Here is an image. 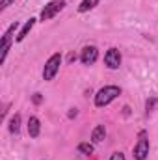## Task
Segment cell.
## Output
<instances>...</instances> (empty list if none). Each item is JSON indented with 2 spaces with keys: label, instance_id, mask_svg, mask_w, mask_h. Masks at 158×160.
Segmentation results:
<instances>
[{
  "label": "cell",
  "instance_id": "cell-1",
  "mask_svg": "<svg viewBox=\"0 0 158 160\" xmlns=\"http://www.w3.org/2000/svg\"><path fill=\"white\" fill-rule=\"evenodd\" d=\"M119 95H121V88L119 86H104L97 91L95 95V106L97 108H104L108 106L112 101H116Z\"/></svg>",
  "mask_w": 158,
  "mask_h": 160
},
{
  "label": "cell",
  "instance_id": "cell-2",
  "mask_svg": "<svg viewBox=\"0 0 158 160\" xmlns=\"http://www.w3.org/2000/svg\"><path fill=\"white\" fill-rule=\"evenodd\" d=\"M149 134L147 130H140L138 132V142L134 143V149H132V157L134 160H147L149 157Z\"/></svg>",
  "mask_w": 158,
  "mask_h": 160
},
{
  "label": "cell",
  "instance_id": "cell-3",
  "mask_svg": "<svg viewBox=\"0 0 158 160\" xmlns=\"http://www.w3.org/2000/svg\"><path fill=\"white\" fill-rule=\"evenodd\" d=\"M60 65H62V54H60V52H54V54L45 62V67H43V80H47V82L54 80V77H56L58 71H60Z\"/></svg>",
  "mask_w": 158,
  "mask_h": 160
},
{
  "label": "cell",
  "instance_id": "cell-4",
  "mask_svg": "<svg viewBox=\"0 0 158 160\" xmlns=\"http://www.w3.org/2000/svg\"><path fill=\"white\" fill-rule=\"evenodd\" d=\"M65 8V0H50L43 9H41L39 13V21L41 22H45V21H50V19H54L62 9Z\"/></svg>",
  "mask_w": 158,
  "mask_h": 160
},
{
  "label": "cell",
  "instance_id": "cell-5",
  "mask_svg": "<svg viewBox=\"0 0 158 160\" xmlns=\"http://www.w3.org/2000/svg\"><path fill=\"white\" fill-rule=\"evenodd\" d=\"M19 28V22H13V24H9V28L4 32V36H2V45H0V50H2V56H0V63H4L6 62V58H7V52H9V47H11V43H13V34H15V30Z\"/></svg>",
  "mask_w": 158,
  "mask_h": 160
},
{
  "label": "cell",
  "instance_id": "cell-6",
  "mask_svg": "<svg viewBox=\"0 0 158 160\" xmlns=\"http://www.w3.org/2000/svg\"><path fill=\"white\" fill-rule=\"evenodd\" d=\"M99 60V48L95 45H86L80 52V62L84 65H93Z\"/></svg>",
  "mask_w": 158,
  "mask_h": 160
},
{
  "label": "cell",
  "instance_id": "cell-7",
  "mask_svg": "<svg viewBox=\"0 0 158 160\" xmlns=\"http://www.w3.org/2000/svg\"><path fill=\"white\" fill-rule=\"evenodd\" d=\"M121 52H119V48L116 47H112V48H108L106 50V54H104V65L108 67V69H119L121 67Z\"/></svg>",
  "mask_w": 158,
  "mask_h": 160
},
{
  "label": "cell",
  "instance_id": "cell-8",
  "mask_svg": "<svg viewBox=\"0 0 158 160\" xmlns=\"http://www.w3.org/2000/svg\"><path fill=\"white\" fill-rule=\"evenodd\" d=\"M36 22H37V19L30 17V19H28V21H26V22L22 24V28L19 30V34H17V38H15V41H17V43H21V41H24V39H26V36H28V34L32 32V28L36 26Z\"/></svg>",
  "mask_w": 158,
  "mask_h": 160
},
{
  "label": "cell",
  "instance_id": "cell-9",
  "mask_svg": "<svg viewBox=\"0 0 158 160\" xmlns=\"http://www.w3.org/2000/svg\"><path fill=\"white\" fill-rule=\"evenodd\" d=\"M26 128H28V136L30 138H37L41 132V121L39 118H36V116H30L28 118V125H26Z\"/></svg>",
  "mask_w": 158,
  "mask_h": 160
},
{
  "label": "cell",
  "instance_id": "cell-10",
  "mask_svg": "<svg viewBox=\"0 0 158 160\" xmlns=\"http://www.w3.org/2000/svg\"><path fill=\"white\" fill-rule=\"evenodd\" d=\"M104 138H106V127H104V125H97V127L91 130V142H93V143H101Z\"/></svg>",
  "mask_w": 158,
  "mask_h": 160
},
{
  "label": "cell",
  "instance_id": "cell-11",
  "mask_svg": "<svg viewBox=\"0 0 158 160\" xmlns=\"http://www.w3.org/2000/svg\"><path fill=\"white\" fill-rule=\"evenodd\" d=\"M7 128H9V134H13V136H19V132H21V114H15V116H11Z\"/></svg>",
  "mask_w": 158,
  "mask_h": 160
},
{
  "label": "cell",
  "instance_id": "cell-12",
  "mask_svg": "<svg viewBox=\"0 0 158 160\" xmlns=\"http://www.w3.org/2000/svg\"><path fill=\"white\" fill-rule=\"evenodd\" d=\"M97 6H99V0H82L78 4V13H86V11H89Z\"/></svg>",
  "mask_w": 158,
  "mask_h": 160
},
{
  "label": "cell",
  "instance_id": "cell-13",
  "mask_svg": "<svg viewBox=\"0 0 158 160\" xmlns=\"http://www.w3.org/2000/svg\"><path fill=\"white\" fill-rule=\"evenodd\" d=\"M78 151L82 155H93V145L87 142H82V143H78Z\"/></svg>",
  "mask_w": 158,
  "mask_h": 160
},
{
  "label": "cell",
  "instance_id": "cell-14",
  "mask_svg": "<svg viewBox=\"0 0 158 160\" xmlns=\"http://www.w3.org/2000/svg\"><path fill=\"white\" fill-rule=\"evenodd\" d=\"M156 97H151V99H147V102H145V116H149L153 110H155V106H156Z\"/></svg>",
  "mask_w": 158,
  "mask_h": 160
},
{
  "label": "cell",
  "instance_id": "cell-15",
  "mask_svg": "<svg viewBox=\"0 0 158 160\" xmlns=\"http://www.w3.org/2000/svg\"><path fill=\"white\" fill-rule=\"evenodd\" d=\"M110 160H126V158H125V155H123L121 151H116V153H112Z\"/></svg>",
  "mask_w": 158,
  "mask_h": 160
},
{
  "label": "cell",
  "instance_id": "cell-16",
  "mask_svg": "<svg viewBox=\"0 0 158 160\" xmlns=\"http://www.w3.org/2000/svg\"><path fill=\"white\" fill-rule=\"evenodd\" d=\"M11 2H15V0H2V2H0V9H2V11H4V9H7Z\"/></svg>",
  "mask_w": 158,
  "mask_h": 160
},
{
  "label": "cell",
  "instance_id": "cell-17",
  "mask_svg": "<svg viewBox=\"0 0 158 160\" xmlns=\"http://www.w3.org/2000/svg\"><path fill=\"white\" fill-rule=\"evenodd\" d=\"M67 116H69V119H73V118H77V116H78V110H77V108H71Z\"/></svg>",
  "mask_w": 158,
  "mask_h": 160
},
{
  "label": "cell",
  "instance_id": "cell-18",
  "mask_svg": "<svg viewBox=\"0 0 158 160\" xmlns=\"http://www.w3.org/2000/svg\"><path fill=\"white\" fill-rule=\"evenodd\" d=\"M34 102H36V104H39V102H41V95H39V93H36V95H34Z\"/></svg>",
  "mask_w": 158,
  "mask_h": 160
}]
</instances>
